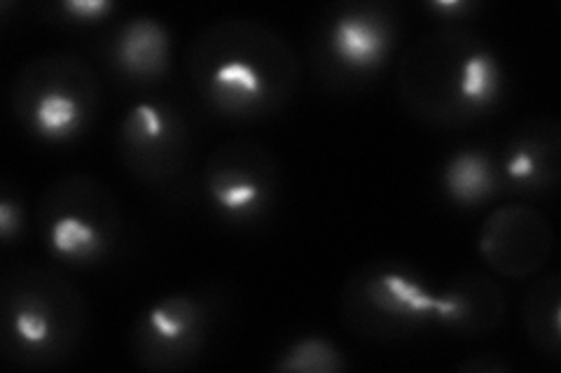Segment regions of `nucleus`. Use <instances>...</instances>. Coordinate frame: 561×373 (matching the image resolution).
<instances>
[{
	"label": "nucleus",
	"instance_id": "nucleus-1",
	"mask_svg": "<svg viewBox=\"0 0 561 373\" xmlns=\"http://www.w3.org/2000/svg\"><path fill=\"white\" fill-rule=\"evenodd\" d=\"M300 59L272 26L220 20L187 51V78L204 108L227 121H260L280 113L300 84Z\"/></svg>",
	"mask_w": 561,
	"mask_h": 373
},
{
	"label": "nucleus",
	"instance_id": "nucleus-2",
	"mask_svg": "<svg viewBox=\"0 0 561 373\" xmlns=\"http://www.w3.org/2000/svg\"><path fill=\"white\" fill-rule=\"evenodd\" d=\"M507 75L499 51L466 26L426 33L398 66V94L408 113L433 129H463L494 115Z\"/></svg>",
	"mask_w": 561,
	"mask_h": 373
},
{
	"label": "nucleus",
	"instance_id": "nucleus-3",
	"mask_svg": "<svg viewBox=\"0 0 561 373\" xmlns=\"http://www.w3.org/2000/svg\"><path fill=\"white\" fill-rule=\"evenodd\" d=\"M87 331V301L73 282L41 264H12L0 280V350L24 371L73 358Z\"/></svg>",
	"mask_w": 561,
	"mask_h": 373
},
{
	"label": "nucleus",
	"instance_id": "nucleus-4",
	"mask_svg": "<svg viewBox=\"0 0 561 373\" xmlns=\"http://www.w3.org/2000/svg\"><path fill=\"white\" fill-rule=\"evenodd\" d=\"M101 89L92 66L55 51L26 61L14 75L10 108L16 124L45 145H68L94 127Z\"/></svg>",
	"mask_w": 561,
	"mask_h": 373
},
{
	"label": "nucleus",
	"instance_id": "nucleus-5",
	"mask_svg": "<svg viewBox=\"0 0 561 373\" xmlns=\"http://www.w3.org/2000/svg\"><path fill=\"white\" fill-rule=\"evenodd\" d=\"M400 40V12L386 0H344L328 5L313 24L309 55L316 73L348 92L377 80Z\"/></svg>",
	"mask_w": 561,
	"mask_h": 373
},
{
	"label": "nucleus",
	"instance_id": "nucleus-6",
	"mask_svg": "<svg viewBox=\"0 0 561 373\" xmlns=\"http://www.w3.org/2000/svg\"><path fill=\"white\" fill-rule=\"evenodd\" d=\"M435 290L400 259H373L348 276L340 296L342 323L363 341L391 343L433 325Z\"/></svg>",
	"mask_w": 561,
	"mask_h": 373
},
{
	"label": "nucleus",
	"instance_id": "nucleus-7",
	"mask_svg": "<svg viewBox=\"0 0 561 373\" xmlns=\"http://www.w3.org/2000/svg\"><path fill=\"white\" fill-rule=\"evenodd\" d=\"M122 210L108 185L94 175H66L51 183L38 206L45 250L61 264L90 269L108 261L122 241Z\"/></svg>",
	"mask_w": 561,
	"mask_h": 373
},
{
	"label": "nucleus",
	"instance_id": "nucleus-8",
	"mask_svg": "<svg viewBox=\"0 0 561 373\" xmlns=\"http://www.w3.org/2000/svg\"><path fill=\"white\" fill-rule=\"evenodd\" d=\"M218 323L216 296L181 290L154 299L129 329L131 360L150 373H179L195 366Z\"/></svg>",
	"mask_w": 561,
	"mask_h": 373
},
{
	"label": "nucleus",
	"instance_id": "nucleus-9",
	"mask_svg": "<svg viewBox=\"0 0 561 373\" xmlns=\"http://www.w3.org/2000/svg\"><path fill=\"white\" fill-rule=\"evenodd\" d=\"M202 191L220 222L249 229L265 222L276 208L280 168L267 148L253 140H232L208 154Z\"/></svg>",
	"mask_w": 561,
	"mask_h": 373
},
{
	"label": "nucleus",
	"instance_id": "nucleus-10",
	"mask_svg": "<svg viewBox=\"0 0 561 373\" xmlns=\"http://www.w3.org/2000/svg\"><path fill=\"white\" fill-rule=\"evenodd\" d=\"M117 154L138 183L169 187L185 173L192 129L185 113L167 98H140L122 115Z\"/></svg>",
	"mask_w": 561,
	"mask_h": 373
},
{
	"label": "nucleus",
	"instance_id": "nucleus-11",
	"mask_svg": "<svg viewBox=\"0 0 561 373\" xmlns=\"http://www.w3.org/2000/svg\"><path fill=\"white\" fill-rule=\"evenodd\" d=\"M554 247L550 220L534 206H499L486 215L478 253L491 271L522 280L531 278L548 264Z\"/></svg>",
	"mask_w": 561,
	"mask_h": 373
},
{
	"label": "nucleus",
	"instance_id": "nucleus-12",
	"mask_svg": "<svg viewBox=\"0 0 561 373\" xmlns=\"http://www.w3.org/2000/svg\"><path fill=\"white\" fill-rule=\"evenodd\" d=\"M101 57L117 82L148 89L171 73L173 35L171 28L150 14H136L119 22L103 43Z\"/></svg>",
	"mask_w": 561,
	"mask_h": 373
},
{
	"label": "nucleus",
	"instance_id": "nucleus-13",
	"mask_svg": "<svg viewBox=\"0 0 561 373\" xmlns=\"http://www.w3.org/2000/svg\"><path fill=\"white\" fill-rule=\"evenodd\" d=\"M505 191L542 197L557 189L561 177V124L557 117L524 121L505 140L499 154Z\"/></svg>",
	"mask_w": 561,
	"mask_h": 373
},
{
	"label": "nucleus",
	"instance_id": "nucleus-14",
	"mask_svg": "<svg viewBox=\"0 0 561 373\" xmlns=\"http://www.w3.org/2000/svg\"><path fill=\"white\" fill-rule=\"evenodd\" d=\"M507 315V296L501 282L482 273H463L435 290L433 325L461 336L480 339L496 331Z\"/></svg>",
	"mask_w": 561,
	"mask_h": 373
},
{
	"label": "nucleus",
	"instance_id": "nucleus-15",
	"mask_svg": "<svg viewBox=\"0 0 561 373\" xmlns=\"http://www.w3.org/2000/svg\"><path fill=\"white\" fill-rule=\"evenodd\" d=\"M443 197L461 210H478L505 191L499 154L482 145L454 150L440 166Z\"/></svg>",
	"mask_w": 561,
	"mask_h": 373
},
{
	"label": "nucleus",
	"instance_id": "nucleus-16",
	"mask_svg": "<svg viewBox=\"0 0 561 373\" xmlns=\"http://www.w3.org/2000/svg\"><path fill=\"white\" fill-rule=\"evenodd\" d=\"M561 278L546 273L529 288L522 304V325L531 346L557 360L561 352Z\"/></svg>",
	"mask_w": 561,
	"mask_h": 373
},
{
	"label": "nucleus",
	"instance_id": "nucleus-17",
	"mask_svg": "<svg viewBox=\"0 0 561 373\" xmlns=\"http://www.w3.org/2000/svg\"><path fill=\"white\" fill-rule=\"evenodd\" d=\"M348 360L344 350L323 334L297 336L278 350L274 373H344Z\"/></svg>",
	"mask_w": 561,
	"mask_h": 373
},
{
	"label": "nucleus",
	"instance_id": "nucleus-18",
	"mask_svg": "<svg viewBox=\"0 0 561 373\" xmlns=\"http://www.w3.org/2000/svg\"><path fill=\"white\" fill-rule=\"evenodd\" d=\"M51 22L70 28H94L111 22L117 14V3L113 0H59L45 8Z\"/></svg>",
	"mask_w": 561,
	"mask_h": 373
},
{
	"label": "nucleus",
	"instance_id": "nucleus-19",
	"mask_svg": "<svg viewBox=\"0 0 561 373\" xmlns=\"http://www.w3.org/2000/svg\"><path fill=\"white\" fill-rule=\"evenodd\" d=\"M26 210L22 197L12 187H3L0 194V241L3 245H14L24 236Z\"/></svg>",
	"mask_w": 561,
	"mask_h": 373
},
{
	"label": "nucleus",
	"instance_id": "nucleus-20",
	"mask_svg": "<svg viewBox=\"0 0 561 373\" xmlns=\"http://www.w3.org/2000/svg\"><path fill=\"white\" fill-rule=\"evenodd\" d=\"M424 10L445 26H463L482 10L480 0H426Z\"/></svg>",
	"mask_w": 561,
	"mask_h": 373
},
{
	"label": "nucleus",
	"instance_id": "nucleus-21",
	"mask_svg": "<svg viewBox=\"0 0 561 373\" xmlns=\"http://www.w3.org/2000/svg\"><path fill=\"white\" fill-rule=\"evenodd\" d=\"M461 373H511L513 366L505 360H501L499 354H476V358L463 360L459 364Z\"/></svg>",
	"mask_w": 561,
	"mask_h": 373
}]
</instances>
